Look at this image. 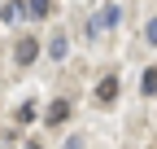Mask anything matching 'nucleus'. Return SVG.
<instances>
[{
    "mask_svg": "<svg viewBox=\"0 0 157 149\" xmlns=\"http://www.w3.org/2000/svg\"><path fill=\"white\" fill-rule=\"evenodd\" d=\"M66 114H70V105H66V101H52V105H48V114H44V123L57 127V123H66Z\"/></svg>",
    "mask_w": 157,
    "mask_h": 149,
    "instance_id": "nucleus-4",
    "label": "nucleus"
},
{
    "mask_svg": "<svg viewBox=\"0 0 157 149\" xmlns=\"http://www.w3.org/2000/svg\"><path fill=\"white\" fill-rule=\"evenodd\" d=\"M48 57H57V62L66 57V35H52V44H48Z\"/></svg>",
    "mask_w": 157,
    "mask_h": 149,
    "instance_id": "nucleus-7",
    "label": "nucleus"
},
{
    "mask_svg": "<svg viewBox=\"0 0 157 149\" xmlns=\"http://www.w3.org/2000/svg\"><path fill=\"white\" fill-rule=\"evenodd\" d=\"M144 40H148V44H157V18L148 22V31H144Z\"/></svg>",
    "mask_w": 157,
    "mask_h": 149,
    "instance_id": "nucleus-9",
    "label": "nucleus"
},
{
    "mask_svg": "<svg viewBox=\"0 0 157 149\" xmlns=\"http://www.w3.org/2000/svg\"><path fill=\"white\" fill-rule=\"evenodd\" d=\"M118 97V74H109V79L96 83V101H113Z\"/></svg>",
    "mask_w": 157,
    "mask_h": 149,
    "instance_id": "nucleus-3",
    "label": "nucleus"
},
{
    "mask_svg": "<svg viewBox=\"0 0 157 149\" xmlns=\"http://www.w3.org/2000/svg\"><path fill=\"white\" fill-rule=\"evenodd\" d=\"M26 149H39V145H35V140H31V145H26Z\"/></svg>",
    "mask_w": 157,
    "mask_h": 149,
    "instance_id": "nucleus-11",
    "label": "nucleus"
},
{
    "mask_svg": "<svg viewBox=\"0 0 157 149\" xmlns=\"http://www.w3.org/2000/svg\"><path fill=\"white\" fill-rule=\"evenodd\" d=\"M140 92H144V97H153V92H157V70H144V79H140Z\"/></svg>",
    "mask_w": 157,
    "mask_h": 149,
    "instance_id": "nucleus-6",
    "label": "nucleus"
},
{
    "mask_svg": "<svg viewBox=\"0 0 157 149\" xmlns=\"http://www.w3.org/2000/svg\"><path fill=\"white\" fill-rule=\"evenodd\" d=\"M22 18V0H5V9H0V22H17Z\"/></svg>",
    "mask_w": 157,
    "mask_h": 149,
    "instance_id": "nucleus-5",
    "label": "nucleus"
},
{
    "mask_svg": "<svg viewBox=\"0 0 157 149\" xmlns=\"http://www.w3.org/2000/svg\"><path fill=\"white\" fill-rule=\"evenodd\" d=\"M35 57H39V40H31V35L17 40V62H35Z\"/></svg>",
    "mask_w": 157,
    "mask_h": 149,
    "instance_id": "nucleus-2",
    "label": "nucleus"
},
{
    "mask_svg": "<svg viewBox=\"0 0 157 149\" xmlns=\"http://www.w3.org/2000/svg\"><path fill=\"white\" fill-rule=\"evenodd\" d=\"M66 149H78V136H70V140H66Z\"/></svg>",
    "mask_w": 157,
    "mask_h": 149,
    "instance_id": "nucleus-10",
    "label": "nucleus"
},
{
    "mask_svg": "<svg viewBox=\"0 0 157 149\" xmlns=\"http://www.w3.org/2000/svg\"><path fill=\"white\" fill-rule=\"evenodd\" d=\"M118 22H122V9H118V5H105V9H101V18H96V26H92V31H109V26H118Z\"/></svg>",
    "mask_w": 157,
    "mask_h": 149,
    "instance_id": "nucleus-1",
    "label": "nucleus"
},
{
    "mask_svg": "<svg viewBox=\"0 0 157 149\" xmlns=\"http://www.w3.org/2000/svg\"><path fill=\"white\" fill-rule=\"evenodd\" d=\"M26 9H31V13H35V18H44V13H48V9H52V0H26Z\"/></svg>",
    "mask_w": 157,
    "mask_h": 149,
    "instance_id": "nucleus-8",
    "label": "nucleus"
}]
</instances>
